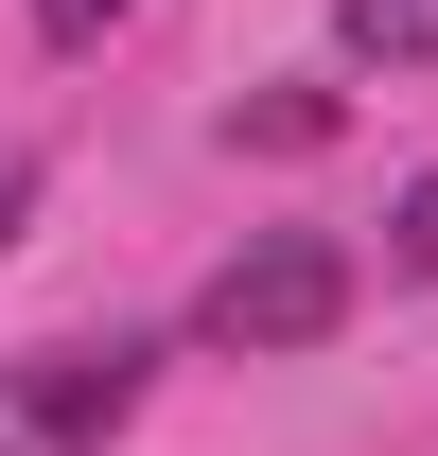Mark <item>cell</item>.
Returning <instances> with one entry per match:
<instances>
[{"mask_svg": "<svg viewBox=\"0 0 438 456\" xmlns=\"http://www.w3.org/2000/svg\"><path fill=\"white\" fill-rule=\"evenodd\" d=\"M141 369H158L141 334H53V351H18V369H0V456H106L123 421H141Z\"/></svg>", "mask_w": 438, "mask_h": 456, "instance_id": "6da1fadb", "label": "cell"}, {"mask_svg": "<svg viewBox=\"0 0 438 456\" xmlns=\"http://www.w3.org/2000/svg\"><path fill=\"white\" fill-rule=\"evenodd\" d=\"M333 316H351V246H333V228H264V246L193 298V334H211V351H316Z\"/></svg>", "mask_w": 438, "mask_h": 456, "instance_id": "7a4b0ae2", "label": "cell"}, {"mask_svg": "<svg viewBox=\"0 0 438 456\" xmlns=\"http://www.w3.org/2000/svg\"><path fill=\"white\" fill-rule=\"evenodd\" d=\"M333 53L351 70H438V0H333Z\"/></svg>", "mask_w": 438, "mask_h": 456, "instance_id": "3957f363", "label": "cell"}, {"mask_svg": "<svg viewBox=\"0 0 438 456\" xmlns=\"http://www.w3.org/2000/svg\"><path fill=\"white\" fill-rule=\"evenodd\" d=\"M385 264H403V281H438V175H403V211H385Z\"/></svg>", "mask_w": 438, "mask_h": 456, "instance_id": "277c9868", "label": "cell"}, {"mask_svg": "<svg viewBox=\"0 0 438 456\" xmlns=\"http://www.w3.org/2000/svg\"><path fill=\"white\" fill-rule=\"evenodd\" d=\"M106 18H123V0H36V36H53V53H88Z\"/></svg>", "mask_w": 438, "mask_h": 456, "instance_id": "5b68a950", "label": "cell"}, {"mask_svg": "<svg viewBox=\"0 0 438 456\" xmlns=\"http://www.w3.org/2000/svg\"><path fill=\"white\" fill-rule=\"evenodd\" d=\"M18 211H36V175H18V159H0V246H18Z\"/></svg>", "mask_w": 438, "mask_h": 456, "instance_id": "8992f818", "label": "cell"}]
</instances>
